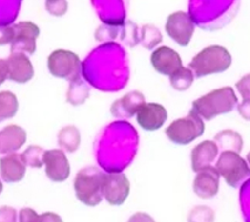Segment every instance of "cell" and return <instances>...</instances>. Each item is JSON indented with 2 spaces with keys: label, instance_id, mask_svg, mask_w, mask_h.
<instances>
[{
  "label": "cell",
  "instance_id": "cell-5",
  "mask_svg": "<svg viewBox=\"0 0 250 222\" xmlns=\"http://www.w3.org/2000/svg\"><path fill=\"white\" fill-rule=\"evenodd\" d=\"M216 171L230 187H237L244 179L250 177L248 162L234 151H223L217 159Z\"/></svg>",
  "mask_w": 250,
  "mask_h": 222
},
{
  "label": "cell",
  "instance_id": "cell-14",
  "mask_svg": "<svg viewBox=\"0 0 250 222\" xmlns=\"http://www.w3.org/2000/svg\"><path fill=\"white\" fill-rule=\"evenodd\" d=\"M220 174L213 166L201 169L197 172L194 179V193L201 199H211L219 193Z\"/></svg>",
  "mask_w": 250,
  "mask_h": 222
},
{
  "label": "cell",
  "instance_id": "cell-31",
  "mask_svg": "<svg viewBox=\"0 0 250 222\" xmlns=\"http://www.w3.org/2000/svg\"><path fill=\"white\" fill-rule=\"evenodd\" d=\"M19 222H39V215L32 208H22L19 212Z\"/></svg>",
  "mask_w": 250,
  "mask_h": 222
},
{
  "label": "cell",
  "instance_id": "cell-29",
  "mask_svg": "<svg viewBox=\"0 0 250 222\" xmlns=\"http://www.w3.org/2000/svg\"><path fill=\"white\" fill-rule=\"evenodd\" d=\"M236 89L243 99H250V73L237 81Z\"/></svg>",
  "mask_w": 250,
  "mask_h": 222
},
{
  "label": "cell",
  "instance_id": "cell-22",
  "mask_svg": "<svg viewBox=\"0 0 250 222\" xmlns=\"http://www.w3.org/2000/svg\"><path fill=\"white\" fill-rule=\"evenodd\" d=\"M215 144L217 146H226V150H228V145H231V151L237 152L240 153L242 151V136L236 132H232V131L226 130L223 132H221L215 136Z\"/></svg>",
  "mask_w": 250,
  "mask_h": 222
},
{
  "label": "cell",
  "instance_id": "cell-17",
  "mask_svg": "<svg viewBox=\"0 0 250 222\" xmlns=\"http://www.w3.org/2000/svg\"><path fill=\"white\" fill-rule=\"evenodd\" d=\"M217 154H219V147L215 144V141L206 140V141L200 142L191 151V169L197 173L201 169L211 166V163L217 157Z\"/></svg>",
  "mask_w": 250,
  "mask_h": 222
},
{
  "label": "cell",
  "instance_id": "cell-19",
  "mask_svg": "<svg viewBox=\"0 0 250 222\" xmlns=\"http://www.w3.org/2000/svg\"><path fill=\"white\" fill-rule=\"evenodd\" d=\"M58 142L62 151L73 153L79 148L81 142V135L79 130L75 126H66L60 130L58 134Z\"/></svg>",
  "mask_w": 250,
  "mask_h": 222
},
{
  "label": "cell",
  "instance_id": "cell-32",
  "mask_svg": "<svg viewBox=\"0 0 250 222\" xmlns=\"http://www.w3.org/2000/svg\"><path fill=\"white\" fill-rule=\"evenodd\" d=\"M237 111L244 120L250 121V99H243V101L237 106Z\"/></svg>",
  "mask_w": 250,
  "mask_h": 222
},
{
  "label": "cell",
  "instance_id": "cell-21",
  "mask_svg": "<svg viewBox=\"0 0 250 222\" xmlns=\"http://www.w3.org/2000/svg\"><path fill=\"white\" fill-rule=\"evenodd\" d=\"M194 73L189 67H181L175 73L169 75L170 85L176 90H186L191 86L194 81Z\"/></svg>",
  "mask_w": 250,
  "mask_h": 222
},
{
  "label": "cell",
  "instance_id": "cell-2",
  "mask_svg": "<svg viewBox=\"0 0 250 222\" xmlns=\"http://www.w3.org/2000/svg\"><path fill=\"white\" fill-rule=\"evenodd\" d=\"M231 54L223 46L213 45L200 51L189 63V68L197 78L226 72L231 65Z\"/></svg>",
  "mask_w": 250,
  "mask_h": 222
},
{
  "label": "cell",
  "instance_id": "cell-33",
  "mask_svg": "<svg viewBox=\"0 0 250 222\" xmlns=\"http://www.w3.org/2000/svg\"><path fill=\"white\" fill-rule=\"evenodd\" d=\"M127 222H155V220L149 214H147V213L138 212L130 216L129 220Z\"/></svg>",
  "mask_w": 250,
  "mask_h": 222
},
{
  "label": "cell",
  "instance_id": "cell-10",
  "mask_svg": "<svg viewBox=\"0 0 250 222\" xmlns=\"http://www.w3.org/2000/svg\"><path fill=\"white\" fill-rule=\"evenodd\" d=\"M45 173L54 182H63L69 178L71 166L62 150H48L43 154Z\"/></svg>",
  "mask_w": 250,
  "mask_h": 222
},
{
  "label": "cell",
  "instance_id": "cell-7",
  "mask_svg": "<svg viewBox=\"0 0 250 222\" xmlns=\"http://www.w3.org/2000/svg\"><path fill=\"white\" fill-rule=\"evenodd\" d=\"M195 31V24L188 13L183 11L171 13L166 22V32L182 47L188 46Z\"/></svg>",
  "mask_w": 250,
  "mask_h": 222
},
{
  "label": "cell",
  "instance_id": "cell-24",
  "mask_svg": "<svg viewBox=\"0 0 250 222\" xmlns=\"http://www.w3.org/2000/svg\"><path fill=\"white\" fill-rule=\"evenodd\" d=\"M43 154L45 151L40 146L32 145L22 152L21 156L26 166H30L32 168H42L43 166Z\"/></svg>",
  "mask_w": 250,
  "mask_h": 222
},
{
  "label": "cell",
  "instance_id": "cell-11",
  "mask_svg": "<svg viewBox=\"0 0 250 222\" xmlns=\"http://www.w3.org/2000/svg\"><path fill=\"white\" fill-rule=\"evenodd\" d=\"M168 118L167 110L155 102H145L136 112V121L141 128L148 132L158 131L165 125Z\"/></svg>",
  "mask_w": 250,
  "mask_h": 222
},
{
  "label": "cell",
  "instance_id": "cell-20",
  "mask_svg": "<svg viewBox=\"0 0 250 222\" xmlns=\"http://www.w3.org/2000/svg\"><path fill=\"white\" fill-rule=\"evenodd\" d=\"M19 110L18 99L10 90L0 92V122L13 118Z\"/></svg>",
  "mask_w": 250,
  "mask_h": 222
},
{
  "label": "cell",
  "instance_id": "cell-18",
  "mask_svg": "<svg viewBox=\"0 0 250 222\" xmlns=\"http://www.w3.org/2000/svg\"><path fill=\"white\" fill-rule=\"evenodd\" d=\"M146 101H145V96L142 95V93L138 92V90H133V92L127 93L126 95L116 100L112 105L110 112L113 115L119 116V118H130V116L136 114L139 108Z\"/></svg>",
  "mask_w": 250,
  "mask_h": 222
},
{
  "label": "cell",
  "instance_id": "cell-28",
  "mask_svg": "<svg viewBox=\"0 0 250 222\" xmlns=\"http://www.w3.org/2000/svg\"><path fill=\"white\" fill-rule=\"evenodd\" d=\"M17 220H18V213L13 207H0V222H17Z\"/></svg>",
  "mask_w": 250,
  "mask_h": 222
},
{
  "label": "cell",
  "instance_id": "cell-3",
  "mask_svg": "<svg viewBox=\"0 0 250 222\" xmlns=\"http://www.w3.org/2000/svg\"><path fill=\"white\" fill-rule=\"evenodd\" d=\"M104 173L97 167H86L78 172L74 179V191L78 200L88 207H95L103 201Z\"/></svg>",
  "mask_w": 250,
  "mask_h": 222
},
{
  "label": "cell",
  "instance_id": "cell-1",
  "mask_svg": "<svg viewBox=\"0 0 250 222\" xmlns=\"http://www.w3.org/2000/svg\"><path fill=\"white\" fill-rule=\"evenodd\" d=\"M237 101L234 89L229 86L221 87L196 99L191 105V111L203 120H211L215 116L231 112Z\"/></svg>",
  "mask_w": 250,
  "mask_h": 222
},
{
  "label": "cell",
  "instance_id": "cell-25",
  "mask_svg": "<svg viewBox=\"0 0 250 222\" xmlns=\"http://www.w3.org/2000/svg\"><path fill=\"white\" fill-rule=\"evenodd\" d=\"M161 33H160V31L155 27V26L145 25L144 27H142V44H144V47L152 49L154 46H156L159 43H161Z\"/></svg>",
  "mask_w": 250,
  "mask_h": 222
},
{
  "label": "cell",
  "instance_id": "cell-26",
  "mask_svg": "<svg viewBox=\"0 0 250 222\" xmlns=\"http://www.w3.org/2000/svg\"><path fill=\"white\" fill-rule=\"evenodd\" d=\"M214 210L207 206H197L188 215V222H214Z\"/></svg>",
  "mask_w": 250,
  "mask_h": 222
},
{
  "label": "cell",
  "instance_id": "cell-34",
  "mask_svg": "<svg viewBox=\"0 0 250 222\" xmlns=\"http://www.w3.org/2000/svg\"><path fill=\"white\" fill-rule=\"evenodd\" d=\"M39 222H63V220L61 219L60 215L52 212H47L39 215Z\"/></svg>",
  "mask_w": 250,
  "mask_h": 222
},
{
  "label": "cell",
  "instance_id": "cell-23",
  "mask_svg": "<svg viewBox=\"0 0 250 222\" xmlns=\"http://www.w3.org/2000/svg\"><path fill=\"white\" fill-rule=\"evenodd\" d=\"M88 87L86 86L83 81L78 79V80L72 81L71 83V86H69L68 89L67 100L69 101V104L72 105H81L83 104V101H85L87 98H88Z\"/></svg>",
  "mask_w": 250,
  "mask_h": 222
},
{
  "label": "cell",
  "instance_id": "cell-27",
  "mask_svg": "<svg viewBox=\"0 0 250 222\" xmlns=\"http://www.w3.org/2000/svg\"><path fill=\"white\" fill-rule=\"evenodd\" d=\"M45 6L52 16L61 17L67 12L68 4L66 0H46Z\"/></svg>",
  "mask_w": 250,
  "mask_h": 222
},
{
  "label": "cell",
  "instance_id": "cell-35",
  "mask_svg": "<svg viewBox=\"0 0 250 222\" xmlns=\"http://www.w3.org/2000/svg\"><path fill=\"white\" fill-rule=\"evenodd\" d=\"M7 79V66L5 59H0V85L5 83Z\"/></svg>",
  "mask_w": 250,
  "mask_h": 222
},
{
  "label": "cell",
  "instance_id": "cell-36",
  "mask_svg": "<svg viewBox=\"0 0 250 222\" xmlns=\"http://www.w3.org/2000/svg\"><path fill=\"white\" fill-rule=\"evenodd\" d=\"M247 161H248V163H249V166H250V152L248 154H247Z\"/></svg>",
  "mask_w": 250,
  "mask_h": 222
},
{
  "label": "cell",
  "instance_id": "cell-15",
  "mask_svg": "<svg viewBox=\"0 0 250 222\" xmlns=\"http://www.w3.org/2000/svg\"><path fill=\"white\" fill-rule=\"evenodd\" d=\"M26 163L21 154L10 153L0 159V175L5 182L14 183L24 179Z\"/></svg>",
  "mask_w": 250,
  "mask_h": 222
},
{
  "label": "cell",
  "instance_id": "cell-8",
  "mask_svg": "<svg viewBox=\"0 0 250 222\" xmlns=\"http://www.w3.org/2000/svg\"><path fill=\"white\" fill-rule=\"evenodd\" d=\"M130 192V182L124 173H108L104 175L103 197L112 206H121Z\"/></svg>",
  "mask_w": 250,
  "mask_h": 222
},
{
  "label": "cell",
  "instance_id": "cell-4",
  "mask_svg": "<svg viewBox=\"0 0 250 222\" xmlns=\"http://www.w3.org/2000/svg\"><path fill=\"white\" fill-rule=\"evenodd\" d=\"M205 128V122L201 116L190 111L187 116L171 122L166 128V135L176 145H189L194 140L203 135Z\"/></svg>",
  "mask_w": 250,
  "mask_h": 222
},
{
  "label": "cell",
  "instance_id": "cell-37",
  "mask_svg": "<svg viewBox=\"0 0 250 222\" xmlns=\"http://www.w3.org/2000/svg\"><path fill=\"white\" fill-rule=\"evenodd\" d=\"M1 192H2V182L1 180H0V194H1Z\"/></svg>",
  "mask_w": 250,
  "mask_h": 222
},
{
  "label": "cell",
  "instance_id": "cell-12",
  "mask_svg": "<svg viewBox=\"0 0 250 222\" xmlns=\"http://www.w3.org/2000/svg\"><path fill=\"white\" fill-rule=\"evenodd\" d=\"M6 61L7 79L18 84H26L33 78L34 68L30 58L22 52H12Z\"/></svg>",
  "mask_w": 250,
  "mask_h": 222
},
{
  "label": "cell",
  "instance_id": "cell-9",
  "mask_svg": "<svg viewBox=\"0 0 250 222\" xmlns=\"http://www.w3.org/2000/svg\"><path fill=\"white\" fill-rule=\"evenodd\" d=\"M13 40L11 51L33 54L37 48V39L40 28L32 22H20L13 25Z\"/></svg>",
  "mask_w": 250,
  "mask_h": 222
},
{
  "label": "cell",
  "instance_id": "cell-30",
  "mask_svg": "<svg viewBox=\"0 0 250 222\" xmlns=\"http://www.w3.org/2000/svg\"><path fill=\"white\" fill-rule=\"evenodd\" d=\"M13 34V25L0 26V46L12 43Z\"/></svg>",
  "mask_w": 250,
  "mask_h": 222
},
{
  "label": "cell",
  "instance_id": "cell-16",
  "mask_svg": "<svg viewBox=\"0 0 250 222\" xmlns=\"http://www.w3.org/2000/svg\"><path fill=\"white\" fill-rule=\"evenodd\" d=\"M27 134L18 125H8L0 131V153H14L25 145Z\"/></svg>",
  "mask_w": 250,
  "mask_h": 222
},
{
  "label": "cell",
  "instance_id": "cell-13",
  "mask_svg": "<svg viewBox=\"0 0 250 222\" xmlns=\"http://www.w3.org/2000/svg\"><path fill=\"white\" fill-rule=\"evenodd\" d=\"M150 63L156 72L168 77L182 67V59L180 54L167 46H161L153 51L150 55Z\"/></svg>",
  "mask_w": 250,
  "mask_h": 222
},
{
  "label": "cell",
  "instance_id": "cell-6",
  "mask_svg": "<svg viewBox=\"0 0 250 222\" xmlns=\"http://www.w3.org/2000/svg\"><path fill=\"white\" fill-rule=\"evenodd\" d=\"M48 71L53 77L75 81L80 79L81 60L79 55L67 49H55L47 59Z\"/></svg>",
  "mask_w": 250,
  "mask_h": 222
}]
</instances>
